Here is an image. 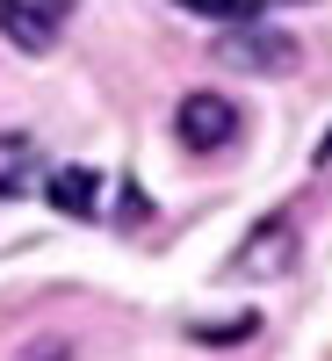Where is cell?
Listing matches in <instances>:
<instances>
[{"label":"cell","instance_id":"9c48e42d","mask_svg":"<svg viewBox=\"0 0 332 361\" xmlns=\"http://www.w3.org/2000/svg\"><path fill=\"white\" fill-rule=\"evenodd\" d=\"M311 159H318V166H332V130H325V145H318V152H311Z\"/></svg>","mask_w":332,"mask_h":361},{"label":"cell","instance_id":"ba28073f","mask_svg":"<svg viewBox=\"0 0 332 361\" xmlns=\"http://www.w3.org/2000/svg\"><path fill=\"white\" fill-rule=\"evenodd\" d=\"M260 333V318H217V325H195V340L209 347H238V340H253Z\"/></svg>","mask_w":332,"mask_h":361},{"label":"cell","instance_id":"5b68a950","mask_svg":"<svg viewBox=\"0 0 332 361\" xmlns=\"http://www.w3.org/2000/svg\"><path fill=\"white\" fill-rule=\"evenodd\" d=\"M0 37H8L15 51H29V58H44L58 37H51V15L44 8H29V0H0Z\"/></svg>","mask_w":332,"mask_h":361},{"label":"cell","instance_id":"6da1fadb","mask_svg":"<svg viewBox=\"0 0 332 361\" xmlns=\"http://www.w3.org/2000/svg\"><path fill=\"white\" fill-rule=\"evenodd\" d=\"M217 58L231 73H296V58H304V44L289 37V29H260V22H238L217 37Z\"/></svg>","mask_w":332,"mask_h":361},{"label":"cell","instance_id":"8992f818","mask_svg":"<svg viewBox=\"0 0 332 361\" xmlns=\"http://www.w3.org/2000/svg\"><path fill=\"white\" fill-rule=\"evenodd\" d=\"M29 173H37V145L22 130H0V195H22Z\"/></svg>","mask_w":332,"mask_h":361},{"label":"cell","instance_id":"52a82bcc","mask_svg":"<svg viewBox=\"0 0 332 361\" xmlns=\"http://www.w3.org/2000/svg\"><path fill=\"white\" fill-rule=\"evenodd\" d=\"M173 8H188V15H209V22L238 29V22H260V15H267V0H173Z\"/></svg>","mask_w":332,"mask_h":361},{"label":"cell","instance_id":"3957f363","mask_svg":"<svg viewBox=\"0 0 332 361\" xmlns=\"http://www.w3.org/2000/svg\"><path fill=\"white\" fill-rule=\"evenodd\" d=\"M238 275H289V267H296V224L282 217V209H275V217H260L253 231H246V246H238Z\"/></svg>","mask_w":332,"mask_h":361},{"label":"cell","instance_id":"7a4b0ae2","mask_svg":"<svg viewBox=\"0 0 332 361\" xmlns=\"http://www.w3.org/2000/svg\"><path fill=\"white\" fill-rule=\"evenodd\" d=\"M173 137L188 145V152H224V145L238 137V109L224 94H180L173 109Z\"/></svg>","mask_w":332,"mask_h":361},{"label":"cell","instance_id":"277c9868","mask_svg":"<svg viewBox=\"0 0 332 361\" xmlns=\"http://www.w3.org/2000/svg\"><path fill=\"white\" fill-rule=\"evenodd\" d=\"M51 209L58 217H94L102 209V173L94 166H58L51 173Z\"/></svg>","mask_w":332,"mask_h":361}]
</instances>
